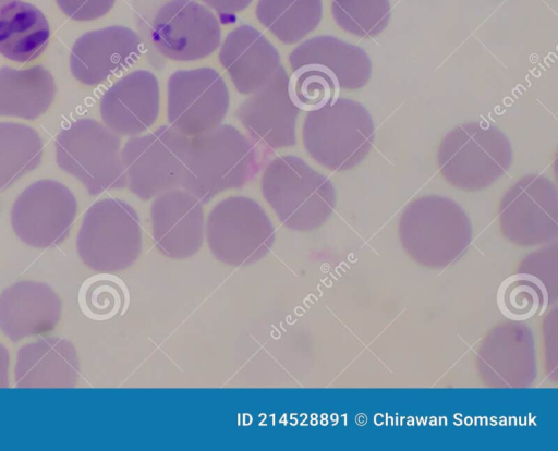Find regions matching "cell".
<instances>
[{"mask_svg": "<svg viewBox=\"0 0 558 451\" xmlns=\"http://www.w3.org/2000/svg\"><path fill=\"white\" fill-rule=\"evenodd\" d=\"M500 210L501 218L508 226H545L556 216L557 188L544 175L522 176L505 193Z\"/></svg>", "mask_w": 558, "mask_h": 451, "instance_id": "7402d4cb", "label": "cell"}, {"mask_svg": "<svg viewBox=\"0 0 558 451\" xmlns=\"http://www.w3.org/2000/svg\"><path fill=\"white\" fill-rule=\"evenodd\" d=\"M255 15L279 41L293 45L319 25L323 17V1L258 0Z\"/></svg>", "mask_w": 558, "mask_h": 451, "instance_id": "603a6c76", "label": "cell"}, {"mask_svg": "<svg viewBox=\"0 0 558 451\" xmlns=\"http://www.w3.org/2000/svg\"><path fill=\"white\" fill-rule=\"evenodd\" d=\"M78 303L87 317L107 320L123 313L128 307V287L112 273L98 272L81 287Z\"/></svg>", "mask_w": 558, "mask_h": 451, "instance_id": "484cf974", "label": "cell"}, {"mask_svg": "<svg viewBox=\"0 0 558 451\" xmlns=\"http://www.w3.org/2000/svg\"><path fill=\"white\" fill-rule=\"evenodd\" d=\"M150 40L170 60L196 61L220 46L221 29L205 5L195 0H169L153 19Z\"/></svg>", "mask_w": 558, "mask_h": 451, "instance_id": "8fae6325", "label": "cell"}, {"mask_svg": "<svg viewBox=\"0 0 558 451\" xmlns=\"http://www.w3.org/2000/svg\"><path fill=\"white\" fill-rule=\"evenodd\" d=\"M260 169L257 144L235 126L220 124L189 141L182 188L208 203L221 192L245 186Z\"/></svg>", "mask_w": 558, "mask_h": 451, "instance_id": "6da1fadb", "label": "cell"}, {"mask_svg": "<svg viewBox=\"0 0 558 451\" xmlns=\"http://www.w3.org/2000/svg\"><path fill=\"white\" fill-rule=\"evenodd\" d=\"M76 211V198L65 185L54 180H39L19 195L10 219L23 243L47 248L64 241Z\"/></svg>", "mask_w": 558, "mask_h": 451, "instance_id": "30bf717a", "label": "cell"}, {"mask_svg": "<svg viewBox=\"0 0 558 451\" xmlns=\"http://www.w3.org/2000/svg\"><path fill=\"white\" fill-rule=\"evenodd\" d=\"M218 60L234 88L243 95L262 88L282 66L276 47L260 31L246 24L228 33Z\"/></svg>", "mask_w": 558, "mask_h": 451, "instance_id": "9a60e30c", "label": "cell"}, {"mask_svg": "<svg viewBox=\"0 0 558 451\" xmlns=\"http://www.w3.org/2000/svg\"><path fill=\"white\" fill-rule=\"evenodd\" d=\"M190 138L171 125L132 136L121 150L126 185L142 200L182 187Z\"/></svg>", "mask_w": 558, "mask_h": 451, "instance_id": "52a82bcc", "label": "cell"}, {"mask_svg": "<svg viewBox=\"0 0 558 451\" xmlns=\"http://www.w3.org/2000/svg\"><path fill=\"white\" fill-rule=\"evenodd\" d=\"M260 190L278 219L293 230L320 224L336 203L332 182L294 155L274 158L265 166Z\"/></svg>", "mask_w": 558, "mask_h": 451, "instance_id": "7a4b0ae2", "label": "cell"}, {"mask_svg": "<svg viewBox=\"0 0 558 451\" xmlns=\"http://www.w3.org/2000/svg\"><path fill=\"white\" fill-rule=\"evenodd\" d=\"M14 0H0V7Z\"/></svg>", "mask_w": 558, "mask_h": 451, "instance_id": "1f68e13d", "label": "cell"}, {"mask_svg": "<svg viewBox=\"0 0 558 451\" xmlns=\"http://www.w3.org/2000/svg\"><path fill=\"white\" fill-rule=\"evenodd\" d=\"M498 298L504 315L512 319H526L539 309L544 293L534 279L515 277L505 282Z\"/></svg>", "mask_w": 558, "mask_h": 451, "instance_id": "83f0119b", "label": "cell"}, {"mask_svg": "<svg viewBox=\"0 0 558 451\" xmlns=\"http://www.w3.org/2000/svg\"><path fill=\"white\" fill-rule=\"evenodd\" d=\"M61 313V300L44 282L19 281L0 293V330L13 342L50 332Z\"/></svg>", "mask_w": 558, "mask_h": 451, "instance_id": "e0dca14e", "label": "cell"}, {"mask_svg": "<svg viewBox=\"0 0 558 451\" xmlns=\"http://www.w3.org/2000/svg\"><path fill=\"white\" fill-rule=\"evenodd\" d=\"M117 133L93 119H78L56 138L57 163L82 182L90 195L126 186Z\"/></svg>", "mask_w": 558, "mask_h": 451, "instance_id": "5b68a950", "label": "cell"}, {"mask_svg": "<svg viewBox=\"0 0 558 451\" xmlns=\"http://www.w3.org/2000/svg\"><path fill=\"white\" fill-rule=\"evenodd\" d=\"M56 84L41 65L0 69V115L34 120L53 101Z\"/></svg>", "mask_w": 558, "mask_h": 451, "instance_id": "44dd1931", "label": "cell"}, {"mask_svg": "<svg viewBox=\"0 0 558 451\" xmlns=\"http://www.w3.org/2000/svg\"><path fill=\"white\" fill-rule=\"evenodd\" d=\"M142 41L129 27L113 25L83 34L70 53V70L82 84H101L132 66L141 57Z\"/></svg>", "mask_w": 558, "mask_h": 451, "instance_id": "4fadbf2b", "label": "cell"}, {"mask_svg": "<svg viewBox=\"0 0 558 451\" xmlns=\"http://www.w3.org/2000/svg\"><path fill=\"white\" fill-rule=\"evenodd\" d=\"M206 235L213 253L225 263H247L254 254H265L275 230L264 208L246 196H229L210 210Z\"/></svg>", "mask_w": 558, "mask_h": 451, "instance_id": "9c48e42d", "label": "cell"}, {"mask_svg": "<svg viewBox=\"0 0 558 451\" xmlns=\"http://www.w3.org/2000/svg\"><path fill=\"white\" fill-rule=\"evenodd\" d=\"M512 161L508 137L485 122H468L449 131L437 150L442 178L464 191H480L502 176Z\"/></svg>", "mask_w": 558, "mask_h": 451, "instance_id": "277c9868", "label": "cell"}, {"mask_svg": "<svg viewBox=\"0 0 558 451\" xmlns=\"http://www.w3.org/2000/svg\"><path fill=\"white\" fill-rule=\"evenodd\" d=\"M374 121L366 108L348 98H335L307 112L302 127L307 154L331 171H347L361 163L372 149Z\"/></svg>", "mask_w": 558, "mask_h": 451, "instance_id": "3957f363", "label": "cell"}, {"mask_svg": "<svg viewBox=\"0 0 558 451\" xmlns=\"http://www.w3.org/2000/svg\"><path fill=\"white\" fill-rule=\"evenodd\" d=\"M288 89L299 110L311 112L337 98L340 88L327 74L314 69L300 68L292 71Z\"/></svg>", "mask_w": 558, "mask_h": 451, "instance_id": "4316f807", "label": "cell"}, {"mask_svg": "<svg viewBox=\"0 0 558 451\" xmlns=\"http://www.w3.org/2000/svg\"><path fill=\"white\" fill-rule=\"evenodd\" d=\"M80 373L74 345L66 339L45 338L19 350L14 379L19 388H73Z\"/></svg>", "mask_w": 558, "mask_h": 451, "instance_id": "d6986e66", "label": "cell"}, {"mask_svg": "<svg viewBox=\"0 0 558 451\" xmlns=\"http://www.w3.org/2000/svg\"><path fill=\"white\" fill-rule=\"evenodd\" d=\"M230 106L228 86L213 68L179 70L167 83V118L186 136H196L219 126Z\"/></svg>", "mask_w": 558, "mask_h": 451, "instance_id": "ba28073f", "label": "cell"}, {"mask_svg": "<svg viewBox=\"0 0 558 451\" xmlns=\"http://www.w3.org/2000/svg\"><path fill=\"white\" fill-rule=\"evenodd\" d=\"M10 354L7 348L0 343V388L9 386Z\"/></svg>", "mask_w": 558, "mask_h": 451, "instance_id": "4dcf8cb0", "label": "cell"}, {"mask_svg": "<svg viewBox=\"0 0 558 451\" xmlns=\"http://www.w3.org/2000/svg\"><path fill=\"white\" fill-rule=\"evenodd\" d=\"M141 242L135 209L122 199L106 198L94 203L85 212L76 251L90 269L113 273L136 259Z\"/></svg>", "mask_w": 558, "mask_h": 451, "instance_id": "8992f818", "label": "cell"}, {"mask_svg": "<svg viewBox=\"0 0 558 451\" xmlns=\"http://www.w3.org/2000/svg\"><path fill=\"white\" fill-rule=\"evenodd\" d=\"M331 14L347 33L372 38L387 27L391 7L389 0H332Z\"/></svg>", "mask_w": 558, "mask_h": 451, "instance_id": "d4e9b609", "label": "cell"}, {"mask_svg": "<svg viewBox=\"0 0 558 451\" xmlns=\"http://www.w3.org/2000/svg\"><path fill=\"white\" fill-rule=\"evenodd\" d=\"M151 236L168 255L189 256L202 245L203 203L179 187L157 195L150 206Z\"/></svg>", "mask_w": 558, "mask_h": 451, "instance_id": "2e32d148", "label": "cell"}, {"mask_svg": "<svg viewBox=\"0 0 558 451\" xmlns=\"http://www.w3.org/2000/svg\"><path fill=\"white\" fill-rule=\"evenodd\" d=\"M69 17L75 21H93L107 14L116 0H56Z\"/></svg>", "mask_w": 558, "mask_h": 451, "instance_id": "f1b7e54d", "label": "cell"}, {"mask_svg": "<svg viewBox=\"0 0 558 451\" xmlns=\"http://www.w3.org/2000/svg\"><path fill=\"white\" fill-rule=\"evenodd\" d=\"M41 157L43 142L33 127L0 122V191L34 170Z\"/></svg>", "mask_w": 558, "mask_h": 451, "instance_id": "cb8c5ba5", "label": "cell"}, {"mask_svg": "<svg viewBox=\"0 0 558 451\" xmlns=\"http://www.w3.org/2000/svg\"><path fill=\"white\" fill-rule=\"evenodd\" d=\"M159 110V83L147 70H136L121 77L105 92L99 103L105 125L126 136L148 130L156 122Z\"/></svg>", "mask_w": 558, "mask_h": 451, "instance_id": "5bb4252c", "label": "cell"}, {"mask_svg": "<svg viewBox=\"0 0 558 451\" xmlns=\"http://www.w3.org/2000/svg\"><path fill=\"white\" fill-rule=\"evenodd\" d=\"M288 60L292 71L300 68L320 71L342 89L362 88L372 74L371 59L362 48L329 35L304 40Z\"/></svg>", "mask_w": 558, "mask_h": 451, "instance_id": "ac0fdd59", "label": "cell"}, {"mask_svg": "<svg viewBox=\"0 0 558 451\" xmlns=\"http://www.w3.org/2000/svg\"><path fill=\"white\" fill-rule=\"evenodd\" d=\"M50 38L49 23L35 5L14 0L0 7V54L25 63L38 58Z\"/></svg>", "mask_w": 558, "mask_h": 451, "instance_id": "ffe728a7", "label": "cell"}, {"mask_svg": "<svg viewBox=\"0 0 558 451\" xmlns=\"http://www.w3.org/2000/svg\"><path fill=\"white\" fill-rule=\"evenodd\" d=\"M222 15H231L245 10L253 0H201Z\"/></svg>", "mask_w": 558, "mask_h": 451, "instance_id": "f546056e", "label": "cell"}, {"mask_svg": "<svg viewBox=\"0 0 558 451\" xmlns=\"http://www.w3.org/2000/svg\"><path fill=\"white\" fill-rule=\"evenodd\" d=\"M289 76L283 66L262 88L238 106L235 115L257 146L270 150L292 147L296 143L299 108L288 89Z\"/></svg>", "mask_w": 558, "mask_h": 451, "instance_id": "7c38bea8", "label": "cell"}]
</instances>
